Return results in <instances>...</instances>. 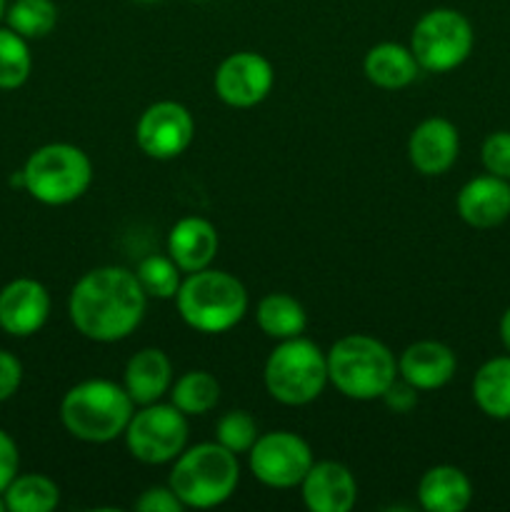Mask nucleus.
<instances>
[{"label": "nucleus", "instance_id": "f257e3e1", "mask_svg": "<svg viewBox=\"0 0 510 512\" xmlns=\"http://www.w3.org/2000/svg\"><path fill=\"white\" fill-rule=\"evenodd\" d=\"M148 295L135 273L120 265L88 270L68 298L70 323L93 343H118L140 325Z\"/></svg>", "mask_w": 510, "mask_h": 512}, {"label": "nucleus", "instance_id": "f03ea898", "mask_svg": "<svg viewBox=\"0 0 510 512\" xmlns=\"http://www.w3.org/2000/svg\"><path fill=\"white\" fill-rule=\"evenodd\" d=\"M135 413L128 390L113 380H83L60 403L63 428L83 443H110L120 438Z\"/></svg>", "mask_w": 510, "mask_h": 512}, {"label": "nucleus", "instance_id": "7ed1b4c3", "mask_svg": "<svg viewBox=\"0 0 510 512\" xmlns=\"http://www.w3.org/2000/svg\"><path fill=\"white\" fill-rule=\"evenodd\" d=\"M240 483L238 455L220 443H200L173 460L168 485L185 508H218Z\"/></svg>", "mask_w": 510, "mask_h": 512}, {"label": "nucleus", "instance_id": "20e7f679", "mask_svg": "<svg viewBox=\"0 0 510 512\" xmlns=\"http://www.w3.org/2000/svg\"><path fill=\"white\" fill-rule=\"evenodd\" d=\"M175 303L185 325L205 335L235 328L248 313V293L243 283L235 275L213 268L188 273L180 283Z\"/></svg>", "mask_w": 510, "mask_h": 512}, {"label": "nucleus", "instance_id": "39448f33", "mask_svg": "<svg viewBox=\"0 0 510 512\" xmlns=\"http://www.w3.org/2000/svg\"><path fill=\"white\" fill-rule=\"evenodd\" d=\"M398 378V360L370 335H345L328 353V383L350 400H378Z\"/></svg>", "mask_w": 510, "mask_h": 512}, {"label": "nucleus", "instance_id": "423d86ee", "mask_svg": "<svg viewBox=\"0 0 510 512\" xmlns=\"http://www.w3.org/2000/svg\"><path fill=\"white\" fill-rule=\"evenodd\" d=\"M265 390L278 403L298 408L318 398L328 385V355L303 335L280 340L263 370Z\"/></svg>", "mask_w": 510, "mask_h": 512}, {"label": "nucleus", "instance_id": "0eeeda50", "mask_svg": "<svg viewBox=\"0 0 510 512\" xmlns=\"http://www.w3.org/2000/svg\"><path fill=\"white\" fill-rule=\"evenodd\" d=\"M23 178L30 198L58 208L83 198L93 180V165L78 145L48 143L30 153Z\"/></svg>", "mask_w": 510, "mask_h": 512}, {"label": "nucleus", "instance_id": "6e6552de", "mask_svg": "<svg viewBox=\"0 0 510 512\" xmlns=\"http://www.w3.org/2000/svg\"><path fill=\"white\" fill-rule=\"evenodd\" d=\"M475 33L470 20L460 10L433 8L415 23L410 50L420 70L450 73L460 68L473 53Z\"/></svg>", "mask_w": 510, "mask_h": 512}, {"label": "nucleus", "instance_id": "1a4fd4ad", "mask_svg": "<svg viewBox=\"0 0 510 512\" xmlns=\"http://www.w3.org/2000/svg\"><path fill=\"white\" fill-rule=\"evenodd\" d=\"M123 435L128 453L140 463H173L188 443V420L173 403L140 405Z\"/></svg>", "mask_w": 510, "mask_h": 512}, {"label": "nucleus", "instance_id": "9d476101", "mask_svg": "<svg viewBox=\"0 0 510 512\" xmlns=\"http://www.w3.org/2000/svg\"><path fill=\"white\" fill-rule=\"evenodd\" d=\"M248 463L260 483L268 488L288 490L303 483L315 460L313 450L300 435L273 430V433L258 435L253 448L248 450Z\"/></svg>", "mask_w": 510, "mask_h": 512}, {"label": "nucleus", "instance_id": "9b49d317", "mask_svg": "<svg viewBox=\"0 0 510 512\" xmlns=\"http://www.w3.org/2000/svg\"><path fill=\"white\" fill-rule=\"evenodd\" d=\"M195 135V120L185 105L175 100H160L145 108L135 125V143L148 158L173 160L190 148Z\"/></svg>", "mask_w": 510, "mask_h": 512}, {"label": "nucleus", "instance_id": "f8f14e48", "mask_svg": "<svg viewBox=\"0 0 510 512\" xmlns=\"http://www.w3.org/2000/svg\"><path fill=\"white\" fill-rule=\"evenodd\" d=\"M273 90V65L260 53H233L215 73V93L230 108H253Z\"/></svg>", "mask_w": 510, "mask_h": 512}, {"label": "nucleus", "instance_id": "ddd939ff", "mask_svg": "<svg viewBox=\"0 0 510 512\" xmlns=\"http://www.w3.org/2000/svg\"><path fill=\"white\" fill-rule=\"evenodd\" d=\"M50 318V293L33 278H15L0 290V330L13 338L40 333Z\"/></svg>", "mask_w": 510, "mask_h": 512}, {"label": "nucleus", "instance_id": "4468645a", "mask_svg": "<svg viewBox=\"0 0 510 512\" xmlns=\"http://www.w3.org/2000/svg\"><path fill=\"white\" fill-rule=\"evenodd\" d=\"M460 153V135L450 120L428 118L410 133L408 158L420 175L448 173Z\"/></svg>", "mask_w": 510, "mask_h": 512}, {"label": "nucleus", "instance_id": "2eb2a0df", "mask_svg": "<svg viewBox=\"0 0 510 512\" xmlns=\"http://www.w3.org/2000/svg\"><path fill=\"white\" fill-rule=\"evenodd\" d=\"M460 220L470 228L490 230L510 218V180L478 175L460 188L455 200Z\"/></svg>", "mask_w": 510, "mask_h": 512}, {"label": "nucleus", "instance_id": "dca6fc26", "mask_svg": "<svg viewBox=\"0 0 510 512\" xmlns=\"http://www.w3.org/2000/svg\"><path fill=\"white\" fill-rule=\"evenodd\" d=\"M303 503L310 512H350L358 500V483L343 463H313L300 483Z\"/></svg>", "mask_w": 510, "mask_h": 512}, {"label": "nucleus", "instance_id": "f3484780", "mask_svg": "<svg viewBox=\"0 0 510 512\" xmlns=\"http://www.w3.org/2000/svg\"><path fill=\"white\" fill-rule=\"evenodd\" d=\"M458 370L455 353L438 340H418L398 358V375L415 390H438L453 380Z\"/></svg>", "mask_w": 510, "mask_h": 512}, {"label": "nucleus", "instance_id": "a211bd4d", "mask_svg": "<svg viewBox=\"0 0 510 512\" xmlns=\"http://www.w3.org/2000/svg\"><path fill=\"white\" fill-rule=\"evenodd\" d=\"M218 230L205 218H180L168 233V255L183 273L210 268L218 253Z\"/></svg>", "mask_w": 510, "mask_h": 512}, {"label": "nucleus", "instance_id": "6ab92c4d", "mask_svg": "<svg viewBox=\"0 0 510 512\" xmlns=\"http://www.w3.org/2000/svg\"><path fill=\"white\" fill-rule=\"evenodd\" d=\"M173 385V365L160 348H143L128 360L123 388L135 405L158 403Z\"/></svg>", "mask_w": 510, "mask_h": 512}, {"label": "nucleus", "instance_id": "aec40b11", "mask_svg": "<svg viewBox=\"0 0 510 512\" xmlns=\"http://www.w3.org/2000/svg\"><path fill=\"white\" fill-rule=\"evenodd\" d=\"M470 500L473 483L455 465H435L418 483V503L428 512H463Z\"/></svg>", "mask_w": 510, "mask_h": 512}, {"label": "nucleus", "instance_id": "412c9836", "mask_svg": "<svg viewBox=\"0 0 510 512\" xmlns=\"http://www.w3.org/2000/svg\"><path fill=\"white\" fill-rule=\"evenodd\" d=\"M365 78L383 90L408 88L420 73L413 50L398 43H380L368 50L363 60Z\"/></svg>", "mask_w": 510, "mask_h": 512}, {"label": "nucleus", "instance_id": "4be33fe9", "mask_svg": "<svg viewBox=\"0 0 510 512\" xmlns=\"http://www.w3.org/2000/svg\"><path fill=\"white\" fill-rule=\"evenodd\" d=\"M473 400L493 420H510V353L490 358L473 378Z\"/></svg>", "mask_w": 510, "mask_h": 512}, {"label": "nucleus", "instance_id": "5701e85b", "mask_svg": "<svg viewBox=\"0 0 510 512\" xmlns=\"http://www.w3.org/2000/svg\"><path fill=\"white\" fill-rule=\"evenodd\" d=\"M255 320H258V328L273 340L298 338V335H303L305 325H308V315H305L303 305L288 293L265 295L258 303V310H255Z\"/></svg>", "mask_w": 510, "mask_h": 512}, {"label": "nucleus", "instance_id": "b1692460", "mask_svg": "<svg viewBox=\"0 0 510 512\" xmlns=\"http://www.w3.org/2000/svg\"><path fill=\"white\" fill-rule=\"evenodd\" d=\"M3 498L10 512H50L58 508L60 488L48 475L18 473L13 483L5 488Z\"/></svg>", "mask_w": 510, "mask_h": 512}, {"label": "nucleus", "instance_id": "393cba45", "mask_svg": "<svg viewBox=\"0 0 510 512\" xmlns=\"http://www.w3.org/2000/svg\"><path fill=\"white\" fill-rule=\"evenodd\" d=\"M220 383L208 370H190L180 375L170 385V403L188 418V415H205L218 405Z\"/></svg>", "mask_w": 510, "mask_h": 512}, {"label": "nucleus", "instance_id": "a878e982", "mask_svg": "<svg viewBox=\"0 0 510 512\" xmlns=\"http://www.w3.org/2000/svg\"><path fill=\"white\" fill-rule=\"evenodd\" d=\"M5 23L25 40L45 38L58 23V5L53 0H13L5 10Z\"/></svg>", "mask_w": 510, "mask_h": 512}, {"label": "nucleus", "instance_id": "bb28decb", "mask_svg": "<svg viewBox=\"0 0 510 512\" xmlns=\"http://www.w3.org/2000/svg\"><path fill=\"white\" fill-rule=\"evenodd\" d=\"M33 58L28 40L10 28H0V90H15L28 83Z\"/></svg>", "mask_w": 510, "mask_h": 512}, {"label": "nucleus", "instance_id": "cd10ccee", "mask_svg": "<svg viewBox=\"0 0 510 512\" xmlns=\"http://www.w3.org/2000/svg\"><path fill=\"white\" fill-rule=\"evenodd\" d=\"M135 278H138L140 288L145 290L148 298L158 300L175 298L180 283H183L180 280V268L170 255H148V258H143L138 270H135Z\"/></svg>", "mask_w": 510, "mask_h": 512}, {"label": "nucleus", "instance_id": "c85d7f7f", "mask_svg": "<svg viewBox=\"0 0 510 512\" xmlns=\"http://www.w3.org/2000/svg\"><path fill=\"white\" fill-rule=\"evenodd\" d=\"M258 440V425L245 410H230L215 425V443L228 448L230 453H248Z\"/></svg>", "mask_w": 510, "mask_h": 512}, {"label": "nucleus", "instance_id": "c756f323", "mask_svg": "<svg viewBox=\"0 0 510 512\" xmlns=\"http://www.w3.org/2000/svg\"><path fill=\"white\" fill-rule=\"evenodd\" d=\"M483 168L495 178L510 180V130H495L483 140L480 148Z\"/></svg>", "mask_w": 510, "mask_h": 512}, {"label": "nucleus", "instance_id": "7c9ffc66", "mask_svg": "<svg viewBox=\"0 0 510 512\" xmlns=\"http://www.w3.org/2000/svg\"><path fill=\"white\" fill-rule=\"evenodd\" d=\"M133 508L138 512H183L185 505L180 503V498L173 493L170 485H155V488H148L135 500Z\"/></svg>", "mask_w": 510, "mask_h": 512}, {"label": "nucleus", "instance_id": "2f4dec72", "mask_svg": "<svg viewBox=\"0 0 510 512\" xmlns=\"http://www.w3.org/2000/svg\"><path fill=\"white\" fill-rule=\"evenodd\" d=\"M23 383V365L13 353L0 348V403L13 398Z\"/></svg>", "mask_w": 510, "mask_h": 512}, {"label": "nucleus", "instance_id": "473e14b6", "mask_svg": "<svg viewBox=\"0 0 510 512\" xmlns=\"http://www.w3.org/2000/svg\"><path fill=\"white\" fill-rule=\"evenodd\" d=\"M20 470V453L15 440L5 430H0V495L5 493Z\"/></svg>", "mask_w": 510, "mask_h": 512}, {"label": "nucleus", "instance_id": "72a5a7b5", "mask_svg": "<svg viewBox=\"0 0 510 512\" xmlns=\"http://www.w3.org/2000/svg\"><path fill=\"white\" fill-rule=\"evenodd\" d=\"M418 393L420 390H415L413 385L410 383H405L403 378H395L393 380V385H390L388 390H385L383 393V403L388 405V410H393V413H410V410L415 408V405H418Z\"/></svg>", "mask_w": 510, "mask_h": 512}, {"label": "nucleus", "instance_id": "f704fd0d", "mask_svg": "<svg viewBox=\"0 0 510 512\" xmlns=\"http://www.w3.org/2000/svg\"><path fill=\"white\" fill-rule=\"evenodd\" d=\"M500 343L510 353V308L505 310L503 318H500Z\"/></svg>", "mask_w": 510, "mask_h": 512}, {"label": "nucleus", "instance_id": "c9c22d12", "mask_svg": "<svg viewBox=\"0 0 510 512\" xmlns=\"http://www.w3.org/2000/svg\"><path fill=\"white\" fill-rule=\"evenodd\" d=\"M5 10H8V0H0V20L5 18Z\"/></svg>", "mask_w": 510, "mask_h": 512}, {"label": "nucleus", "instance_id": "e433bc0d", "mask_svg": "<svg viewBox=\"0 0 510 512\" xmlns=\"http://www.w3.org/2000/svg\"><path fill=\"white\" fill-rule=\"evenodd\" d=\"M5 510H8V505H5V498L0 495V512H5Z\"/></svg>", "mask_w": 510, "mask_h": 512}, {"label": "nucleus", "instance_id": "4c0bfd02", "mask_svg": "<svg viewBox=\"0 0 510 512\" xmlns=\"http://www.w3.org/2000/svg\"><path fill=\"white\" fill-rule=\"evenodd\" d=\"M138 3H160V0H138Z\"/></svg>", "mask_w": 510, "mask_h": 512}, {"label": "nucleus", "instance_id": "58836bf2", "mask_svg": "<svg viewBox=\"0 0 510 512\" xmlns=\"http://www.w3.org/2000/svg\"><path fill=\"white\" fill-rule=\"evenodd\" d=\"M195 3H205V0H195Z\"/></svg>", "mask_w": 510, "mask_h": 512}]
</instances>
